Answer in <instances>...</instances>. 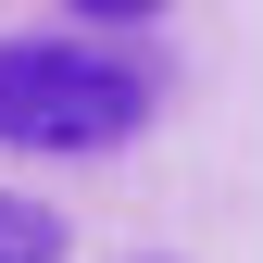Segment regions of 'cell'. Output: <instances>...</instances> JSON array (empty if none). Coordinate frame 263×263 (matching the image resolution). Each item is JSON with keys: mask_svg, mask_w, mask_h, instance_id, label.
<instances>
[{"mask_svg": "<svg viewBox=\"0 0 263 263\" xmlns=\"http://www.w3.org/2000/svg\"><path fill=\"white\" fill-rule=\"evenodd\" d=\"M151 125V63L101 38H0V151H113Z\"/></svg>", "mask_w": 263, "mask_h": 263, "instance_id": "1", "label": "cell"}, {"mask_svg": "<svg viewBox=\"0 0 263 263\" xmlns=\"http://www.w3.org/2000/svg\"><path fill=\"white\" fill-rule=\"evenodd\" d=\"M0 263H63V213L25 201V188H0Z\"/></svg>", "mask_w": 263, "mask_h": 263, "instance_id": "2", "label": "cell"}, {"mask_svg": "<svg viewBox=\"0 0 263 263\" xmlns=\"http://www.w3.org/2000/svg\"><path fill=\"white\" fill-rule=\"evenodd\" d=\"M63 13H101V25H138V13H163V0H63Z\"/></svg>", "mask_w": 263, "mask_h": 263, "instance_id": "3", "label": "cell"}]
</instances>
